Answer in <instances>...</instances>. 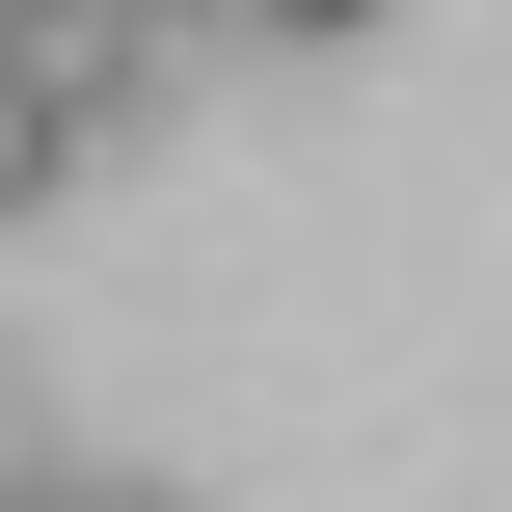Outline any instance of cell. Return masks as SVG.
I'll list each match as a JSON object with an SVG mask.
<instances>
[{
  "instance_id": "obj_3",
  "label": "cell",
  "mask_w": 512,
  "mask_h": 512,
  "mask_svg": "<svg viewBox=\"0 0 512 512\" xmlns=\"http://www.w3.org/2000/svg\"><path fill=\"white\" fill-rule=\"evenodd\" d=\"M243 27H378V0H243Z\"/></svg>"
},
{
  "instance_id": "obj_4",
  "label": "cell",
  "mask_w": 512,
  "mask_h": 512,
  "mask_svg": "<svg viewBox=\"0 0 512 512\" xmlns=\"http://www.w3.org/2000/svg\"><path fill=\"white\" fill-rule=\"evenodd\" d=\"M162 27H243V0H162Z\"/></svg>"
},
{
  "instance_id": "obj_1",
  "label": "cell",
  "mask_w": 512,
  "mask_h": 512,
  "mask_svg": "<svg viewBox=\"0 0 512 512\" xmlns=\"http://www.w3.org/2000/svg\"><path fill=\"white\" fill-rule=\"evenodd\" d=\"M0 54L54 81V135H135V81H162V0H0Z\"/></svg>"
},
{
  "instance_id": "obj_2",
  "label": "cell",
  "mask_w": 512,
  "mask_h": 512,
  "mask_svg": "<svg viewBox=\"0 0 512 512\" xmlns=\"http://www.w3.org/2000/svg\"><path fill=\"white\" fill-rule=\"evenodd\" d=\"M54 162H81V135H54V81H27V54H0V216H27V189H54Z\"/></svg>"
}]
</instances>
